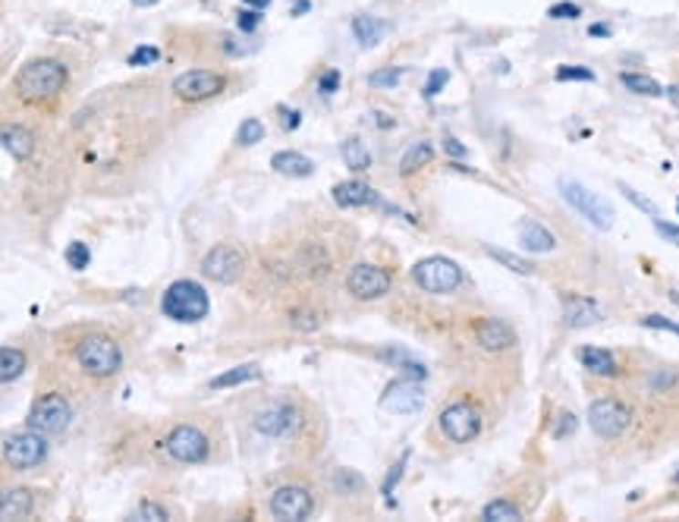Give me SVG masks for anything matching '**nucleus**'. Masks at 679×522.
Here are the masks:
<instances>
[{
  "label": "nucleus",
  "instance_id": "nucleus-59",
  "mask_svg": "<svg viewBox=\"0 0 679 522\" xmlns=\"http://www.w3.org/2000/svg\"><path fill=\"white\" fill-rule=\"evenodd\" d=\"M676 211H679V202H676Z\"/></svg>",
  "mask_w": 679,
  "mask_h": 522
},
{
  "label": "nucleus",
  "instance_id": "nucleus-44",
  "mask_svg": "<svg viewBox=\"0 0 679 522\" xmlns=\"http://www.w3.org/2000/svg\"><path fill=\"white\" fill-rule=\"evenodd\" d=\"M406 460H409V454H402L400 460H396L393 465H391V475H387V482H384V494L391 497L393 494V488H396V482L402 478V469H406Z\"/></svg>",
  "mask_w": 679,
  "mask_h": 522
},
{
  "label": "nucleus",
  "instance_id": "nucleus-48",
  "mask_svg": "<svg viewBox=\"0 0 679 522\" xmlns=\"http://www.w3.org/2000/svg\"><path fill=\"white\" fill-rule=\"evenodd\" d=\"M654 230L661 233L667 243L679 245V227H674V224H667V221H661V217H654Z\"/></svg>",
  "mask_w": 679,
  "mask_h": 522
},
{
  "label": "nucleus",
  "instance_id": "nucleus-23",
  "mask_svg": "<svg viewBox=\"0 0 679 522\" xmlns=\"http://www.w3.org/2000/svg\"><path fill=\"white\" fill-rule=\"evenodd\" d=\"M579 359H582V365L591 371V375H601V378H613L617 375V359L611 356L607 350H594V347H582L579 350Z\"/></svg>",
  "mask_w": 679,
  "mask_h": 522
},
{
  "label": "nucleus",
  "instance_id": "nucleus-20",
  "mask_svg": "<svg viewBox=\"0 0 679 522\" xmlns=\"http://www.w3.org/2000/svg\"><path fill=\"white\" fill-rule=\"evenodd\" d=\"M334 202L340 208H362V204H378V195H374L371 186L359 180H346L334 186Z\"/></svg>",
  "mask_w": 679,
  "mask_h": 522
},
{
  "label": "nucleus",
  "instance_id": "nucleus-36",
  "mask_svg": "<svg viewBox=\"0 0 679 522\" xmlns=\"http://www.w3.org/2000/svg\"><path fill=\"white\" fill-rule=\"evenodd\" d=\"M617 186H620V193L626 195V199L635 204V208H642V211H645V214H651V217H661V211H657V204H654V202H648L642 193H635V189L629 186V183H617Z\"/></svg>",
  "mask_w": 679,
  "mask_h": 522
},
{
  "label": "nucleus",
  "instance_id": "nucleus-40",
  "mask_svg": "<svg viewBox=\"0 0 679 522\" xmlns=\"http://www.w3.org/2000/svg\"><path fill=\"white\" fill-rule=\"evenodd\" d=\"M548 16H550V19H579V16H582V6L569 4V0H563V4H554V6H550Z\"/></svg>",
  "mask_w": 679,
  "mask_h": 522
},
{
  "label": "nucleus",
  "instance_id": "nucleus-31",
  "mask_svg": "<svg viewBox=\"0 0 679 522\" xmlns=\"http://www.w3.org/2000/svg\"><path fill=\"white\" fill-rule=\"evenodd\" d=\"M485 522H522V510L509 500H491V504L481 510Z\"/></svg>",
  "mask_w": 679,
  "mask_h": 522
},
{
  "label": "nucleus",
  "instance_id": "nucleus-24",
  "mask_svg": "<svg viewBox=\"0 0 679 522\" xmlns=\"http://www.w3.org/2000/svg\"><path fill=\"white\" fill-rule=\"evenodd\" d=\"M271 167L283 176H308L311 171H315V164L299 151H277L271 158Z\"/></svg>",
  "mask_w": 679,
  "mask_h": 522
},
{
  "label": "nucleus",
  "instance_id": "nucleus-29",
  "mask_svg": "<svg viewBox=\"0 0 679 522\" xmlns=\"http://www.w3.org/2000/svg\"><path fill=\"white\" fill-rule=\"evenodd\" d=\"M620 82L626 86L629 91H635V95H645V98H661L663 95V86L657 79H651L645 73H622Z\"/></svg>",
  "mask_w": 679,
  "mask_h": 522
},
{
  "label": "nucleus",
  "instance_id": "nucleus-37",
  "mask_svg": "<svg viewBox=\"0 0 679 522\" xmlns=\"http://www.w3.org/2000/svg\"><path fill=\"white\" fill-rule=\"evenodd\" d=\"M130 519H151V522H164V519H170V517H167V510H164V506L151 504V500H141V504L136 506V513H132Z\"/></svg>",
  "mask_w": 679,
  "mask_h": 522
},
{
  "label": "nucleus",
  "instance_id": "nucleus-33",
  "mask_svg": "<svg viewBox=\"0 0 679 522\" xmlns=\"http://www.w3.org/2000/svg\"><path fill=\"white\" fill-rule=\"evenodd\" d=\"M487 256H491L494 261H500V265L509 267V271H516V274H532V271H535V267L528 265L526 258L513 256V252H504V249H487Z\"/></svg>",
  "mask_w": 679,
  "mask_h": 522
},
{
  "label": "nucleus",
  "instance_id": "nucleus-4",
  "mask_svg": "<svg viewBox=\"0 0 679 522\" xmlns=\"http://www.w3.org/2000/svg\"><path fill=\"white\" fill-rule=\"evenodd\" d=\"M413 277L424 293H437V296L453 293L459 284H463V271H459V265L450 258H444V256L422 258L419 265L413 267Z\"/></svg>",
  "mask_w": 679,
  "mask_h": 522
},
{
  "label": "nucleus",
  "instance_id": "nucleus-19",
  "mask_svg": "<svg viewBox=\"0 0 679 522\" xmlns=\"http://www.w3.org/2000/svg\"><path fill=\"white\" fill-rule=\"evenodd\" d=\"M32 510H35V497H32V491H28V488L0 491V519H4V522L26 519Z\"/></svg>",
  "mask_w": 679,
  "mask_h": 522
},
{
  "label": "nucleus",
  "instance_id": "nucleus-35",
  "mask_svg": "<svg viewBox=\"0 0 679 522\" xmlns=\"http://www.w3.org/2000/svg\"><path fill=\"white\" fill-rule=\"evenodd\" d=\"M261 139H265V123L261 120H245L243 126H239V132H236V142L239 145H258Z\"/></svg>",
  "mask_w": 679,
  "mask_h": 522
},
{
  "label": "nucleus",
  "instance_id": "nucleus-42",
  "mask_svg": "<svg viewBox=\"0 0 679 522\" xmlns=\"http://www.w3.org/2000/svg\"><path fill=\"white\" fill-rule=\"evenodd\" d=\"M579 428V419L572 412H560V419H557V425H554V437L557 441H563V437H569L572 432Z\"/></svg>",
  "mask_w": 679,
  "mask_h": 522
},
{
  "label": "nucleus",
  "instance_id": "nucleus-30",
  "mask_svg": "<svg viewBox=\"0 0 679 522\" xmlns=\"http://www.w3.org/2000/svg\"><path fill=\"white\" fill-rule=\"evenodd\" d=\"M340 154H343V161H346V167L350 171H368L371 167V154H368V148L359 142V139H346L343 142V148H340Z\"/></svg>",
  "mask_w": 679,
  "mask_h": 522
},
{
  "label": "nucleus",
  "instance_id": "nucleus-6",
  "mask_svg": "<svg viewBox=\"0 0 679 522\" xmlns=\"http://www.w3.org/2000/svg\"><path fill=\"white\" fill-rule=\"evenodd\" d=\"M69 419H73V409H69L67 397H60V393H45V397H38L28 409V428L38 434H60L63 428L69 425Z\"/></svg>",
  "mask_w": 679,
  "mask_h": 522
},
{
  "label": "nucleus",
  "instance_id": "nucleus-39",
  "mask_svg": "<svg viewBox=\"0 0 679 522\" xmlns=\"http://www.w3.org/2000/svg\"><path fill=\"white\" fill-rule=\"evenodd\" d=\"M89 245L85 243H69V249H67V261H69V267L73 271H85L89 267Z\"/></svg>",
  "mask_w": 679,
  "mask_h": 522
},
{
  "label": "nucleus",
  "instance_id": "nucleus-45",
  "mask_svg": "<svg viewBox=\"0 0 679 522\" xmlns=\"http://www.w3.org/2000/svg\"><path fill=\"white\" fill-rule=\"evenodd\" d=\"M236 23H239V29H243V32H255L261 26V10H239Z\"/></svg>",
  "mask_w": 679,
  "mask_h": 522
},
{
  "label": "nucleus",
  "instance_id": "nucleus-17",
  "mask_svg": "<svg viewBox=\"0 0 679 522\" xmlns=\"http://www.w3.org/2000/svg\"><path fill=\"white\" fill-rule=\"evenodd\" d=\"M604 318V312H601V306L589 296H563V321L566 328H591V324H598Z\"/></svg>",
  "mask_w": 679,
  "mask_h": 522
},
{
  "label": "nucleus",
  "instance_id": "nucleus-53",
  "mask_svg": "<svg viewBox=\"0 0 679 522\" xmlns=\"http://www.w3.org/2000/svg\"><path fill=\"white\" fill-rule=\"evenodd\" d=\"M663 95H667L670 101H674L676 108H679V86H670V89H663Z\"/></svg>",
  "mask_w": 679,
  "mask_h": 522
},
{
  "label": "nucleus",
  "instance_id": "nucleus-14",
  "mask_svg": "<svg viewBox=\"0 0 679 522\" xmlns=\"http://www.w3.org/2000/svg\"><path fill=\"white\" fill-rule=\"evenodd\" d=\"M311 510H315V500L299 485H283L271 494V513L283 522H302L311 517Z\"/></svg>",
  "mask_w": 679,
  "mask_h": 522
},
{
  "label": "nucleus",
  "instance_id": "nucleus-16",
  "mask_svg": "<svg viewBox=\"0 0 679 522\" xmlns=\"http://www.w3.org/2000/svg\"><path fill=\"white\" fill-rule=\"evenodd\" d=\"M296 425H299V412H296V406H289V403H277V406H271V409H265V412L255 415V428L267 437H283V434L293 432Z\"/></svg>",
  "mask_w": 679,
  "mask_h": 522
},
{
  "label": "nucleus",
  "instance_id": "nucleus-52",
  "mask_svg": "<svg viewBox=\"0 0 679 522\" xmlns=\"http://www.w3.org/2000/svg\"><path fill=\"white\" fill-rule=\"evenodd\" d=\"M589 35H591V38H607V35H611V26H604V23H594L591 29H589Z\"/></svg>",
  "mask_w": 679,
  "mask_h": 522
},
{
  "label": "nucleus",
  "instance_id": "nucleus-1",
  "mask_svg": "<svg viewBox=\"0 0 679 522\" xmlns=\"http://www.w3.org/2000/svg\"><path fill=\"white\" fill-rule=\"evenodd\" d=\"M67 79H69V73L60 60H32L28 67H23V73L16 76V89L28 101H45V98L60 95Z\"/></svg>",
  "mask_w": 679,
  "mask_h": 522
},
{
  "label": "nucleus",
  "instance_id": "nucleus-15",
  "mask_svg": "<svg viewBox=\"0 0 679 522\" xmlns=\"http://www.w3.org/2000/svg\"><path fill=\"white\" fill-rule=\"evenodd\" d=\"M346 287L356 299H381L391 293V274L378 265H356L346 277Z\"/></svg>",
  "mask_w": 679,
  "mask_h": 522
},
{
  "label": "nucleus",
  "instance_id": "nucleus-41",
  "mask_svg": "<svg viewBox=\"0 0 679 522\" xmlns=\"http://www.w3.org/2000/svg\"><path fill=\"white\" fill-rule=\"evenodd\" d=\"M447 82H450V73H447V69H434V73L428 76V86H424V98L441 95V89L447 86Z\"/></svg>",
  "mask_w": 679,
  "mask_h": 522
},
{
  "label": "nucleus",
  "instance_id": "nucleus-7",
  "mask_svg": "<svg viewBox=\"0 0 679 522\" xmlns=\"http://www.w3.org/2000/svg\"><path fill=\"white\" fill-rule=\"evenodd\" d=\"M589 425L591 432L604 441H617V437L632 425V409L622 406L620 400L604 397V400H594L589 406Z\"/></svg>",
  "mask_w": 679,
  "mask_h": 522
},
{
  "label": "nucleus",
  "instance_id": "nucleus-54",
  "mask_svg": "<svg viewBox=\"0 0 679 522\" xmlns=\"http://www.w3.org/2000/svg\"><path fill=\"white\" fill-rule=\"evenodd\" d=\"M308 0H299V4H293V16H299V13H306L308 10Z\"/></svg>",
  "mask_w": 679,
  "mask_h": 522
},
{
  "label": "nucleus",
  "instance_id": "nucleus-38",
  "mask_svg": "<svg viewBox=\"0 0 679 522\" xmlns=\"http://www.w3.org/2000/svg\"><path fill=\"white\" fill-rule=\"evenodd\" d=\"M557 82H594V73L589 67H560Z\"/></svg>",
  "mask_w": 679,
  "mask_h": 522
},
{
  "label": "nucleus",
  "instance_id": "nucleus-3",
  "mask_svg": "<svg viewBox=\"0 0 679 522\" xmlns=\"http://www.w3.org/2000/svg\"><path fill=\"white\" fill-rule=\"evenodd\" d=\"M76 359H79L82 371L91 378H110L117 375V369L123 365V352L117 343L104 334H91L76 347Z\"/></svg>",
  "mask_w": 679,
  "mask_h": 522
},
{
  "label": "nucleus",
  "instance_id": "nucleus-27",
  "mask_svg": "<svg viewBox=\"0 0 679 522\" xmlns=\"http://www.w3.org/2000/svg\"><path fill=\"white\" fill-rule=\"evenodd\" d=\"M431 158H434V145H431V142H415L406 154H402L400 173H402V176H413L415 171L428 167V164H431Z\"/></svg>",
  "mask_w": 679,
  "mask_h": 522
},
{
  "label": "nucleus",
  "instance_id": "nucleus-12",
  "mask_svg": "<svg viewBox=\"0 0 679 522\" xmlns=\"http://www.w3.org/2000/svg\"><path fill=\"white\" fill-rule=\"evenodd\" d=\"M424 406V391L415 378L391 381L387 391L381 393V409L391 415H413Z\"/></svg>",
  "mask_w": 679,
  "mask_h": 522
},
{
  "label": "nucleus",
  "instance_id": "nucleus-5",
  "mask_svg": "<svg viewBox=\"0 0 679 522\" xmlns=\"http://www.w3.org/2000/svg\"><path fill=\"white\" fill-rule=\"evenodd\" d=\"M560 193H563V199L569 202L572 208H576L579 214H582L585 221L591 224V227L611 230L613 208L604 199H601L598 193H591L589 186H582V183H576V180H560Z\"/></svg>",
  "mask_w": 679,
  "mask_h": 522
},
{
  "label": "nucleus",
  "instance_id": "nucleus-46",
  "mask_svg": "<svg viewBox=\"0 0 679 522\" xmlns=\"http://www.w3.org/2000/svg\"><path fill=\"white\" fill-rule=\"evenodd\" d=\"M161 54L158 47H136V51L130 54V67H141V63H154Z\"/></svg>",
  "mask_w": 679,
  "mask_h": 522
},
{
  "label": "nucleus",
  "instance_id": "nucleus-2",
  "mask_svg": "<svg viewBox=\"0 0 679 522\" xmlns=\"http://www.w3.org/2000/svg\"><path fill=\"white\" fill-rule=\"evenodd\" d=\"M161 308H164L167 318H173L180 324H195L208 315L211 302L202 284H195V280H176V284H170L164 290Z\"/></svg>",
  "mask_w": 679,
  "mask_h": 522
},
{
  "label": "nucleus",
  "instance_id": "nucleus-25",
  "mask_svg": "<svg viewBox=\"0 0 679 522\" xmlns=\"http://www.w3.org/2000/svg\"><path fill=\"white\" fill-rule=\"evenodd\" d=\"M387 29H391V26L381 23V19H374V16H356V19H352V35H356V41L362 47H374L387 35Z\"/></svg>",
  "mask_w": 679,
  "mask_h": 522
},
{
  "label": "nucleus",
  "instance_id": "nucleus-18",
  "mask_svg": "<svg viewBox=\"0 0 679 522\" xmlns=\"http://www.w3.org/2000/svg\"><path fill=\"white\" fill-rule=\"evenodd\" d=\"M475 337H478L481 350H487V352H500V350L513 347V340H516L513 330H509L507 324L497 321V318L481 321L478 328H475Z\"/></svg>",
  "mask_w": 679,
  "mask_h": 522
},
{
  "label": "nucleus",
  "instance_id": "nucleus-57",
  "mask_svg": "<svg viewBox=\"0 0 679 522\" xmlns=\"http://www.w3.org/2000/svg\"><path fill=\"white\" fill-rule=\"evenodd\" d=\"M670 299H674L676 306H679V290H674V293H670Z\"/></svg>",
  "mask_w": 679,
  "mask_h": 522
},
{
  "label": "nucleus",
  "instance_id": "nucleus-34",
  "mask_svg": "<svg viewBox=\"0 0 679 522\" xmlns=\"http://www.w3.org/2000/svg\"><path fill=\"white\" fill-rule=\"evenodd\" d=\"M402 76H406V69L402 67H387V69H378V73L368 76V82H371L374 89H396Z\"/></svg>",
  "mask_w": 679,
  "mask_h": 522
},
{
  "label": "nucleus",
  "instance_id": "nucleus-58",
  "mask_svg": "<svg viewBox=\"0 0 679 522\" xmlns=\"http://www.w3.org/2000/svg\"><path fill=\"white\" fill-rule=\"evenodd\" d=\"M674 482H676V485H679V472H676V475H674Z\"/></svg>",
  "mask_w": 679,
  "mask_h": 522
},
{
  "label": "nucleus",
  "instance_id": "nucleus-49",
  "mask_svg": "<svg viewBox=\"0 0 679 522\" xmlns=\"http://www.w3.org/2000/svg\"><path fill=\"white\" fill-rule=\"evenodd\" d=\"M674 381H676V375H670V371L667 375H654L651 378V391H663V387H670Z\"/></svg>",
  "mask_w": 679,
  "mask_h": 522
},
{
  "label": "nucleus",
  "instance_id": "nucleus-51",
  "mask_svg": "<svg viewBox=\"0 0 679 522\" xmlns=\"http://www.w3.org/2000/svg\"><path fill=\"white\" fill-rule=\"evenodd\" d=\"M283 117H287V120H283V123H287V130H296V126L302 123V114H299V110H283Z\"/></svg>",
  "mask_w": 679,
  "mask_h": 522
},
{
  "label": "nucleus",
  "instance_id": "nucleus-21",
  "mask_svg": "<svg viewBox=\"0 0 679 522\" xmlns=\"http://www.w3.org/2000/svg\"><path fill=\"white\" fill-rule=\"evenodd\" d=\"M0 145H4L16 161H26V158H32V151H35V136L26 126H4V130H0Z\"/></svg>",
  "mask_w": 679,
  "mask_h": 522
},
{
  "label": "nucleus",
  "instance_id": "nucleus-11",
  "mask_svg": "<svg viewBox=\"0 0 679 522\" xmlns=\"http://www.w3.org/2000/svg\"><path fill=\"white\" fill-rule=\"evenodd\" d=\"M441 432L450 437L453 444H469L475 441L481 432V415L472 403H450L441 412Z\"/></svg>",
  "mask_w": 679,
  "mask_h": 522
},
{
  "label": "nucleus",
  "instance_id": "nucleus-10",
  "mask_svg": "<svg viewBox=\"0 0 679 522\" xmlns=\"http://www.w3.org/2000/svg\"><path fill=\"white\" fill-rule=\"evenodd\" d=\"M243 271H245V258L233 245H214L202 261V274L208 280H214V284H236L243 277Z\"/></svg>",
  "mask_w": 679,
  "mask_h": 522
},
{
  "label": "nucleus",
  "instance_id": "nucleus-32",
  "mask_svg": "<svg viewBox=\"0 0 679 522\" xmlns=\"http://www.w3.org/2000/svg\"><path fill=\"white\" fill-rule=\"evenodd\" d=\"M381 359H387V362H393V365H400L402 371H406V378H415V381H424V375H428V369H424L422 362H415V359H409V356H402V352H396V350H387V352H381Z\"/></svg>",
  "mask_w": 679,
  "mask_h": 522
},
{
  "label": "nucleus",
  "instance_id": "nucleus-55",
  "mask_svg": "<svg viewBox=\"0 0 679 522\" xmlns=\"http://www.w3.org/2000/svg\"><path fill=\"white\" fill-rule=\"evenodd\" d=\"M245 4H252V6H255V10H265V6H267V4H271V0H245Z\"/></svg>",
  "mask_w": 679,
  "mask_h": 522
},
{
  "label": "nucleus",
  "instance_id": "nucleus-13",
  "mask_svg": "<svg viewBox=\"0 0 679 522\" xmlns=\"http://www.w3.org/2000/svg\"><path fill=\"white\" fill-rule=\"evenodd\" d=\"M164 447L180 463H204V456H208V437L195 425H180L170 432Z\"/></svg>",
  "mask_w": 679,
  "mask_h": 522
},
{
  "label": "nucleus",
  "instance_id": "nucleus-47",
  "mask_svg": "<svg viewBox=\"0 0 679 522\" xmlns=\"http://www.w3.org/2000/svg\"><path fill=\"white\" fill-rule=\"evenodd\" d=\"M337 89H340V73L337 69H328V73L321 76V82H318V91H321V95H334Z\"/></svg>",
  "mask_w": 679,
  "mask_h": 522
},
{
  "label": "nucleus",
  "instance_id": "nucleus-56",
  "mask_svg": "<svg viewBox=\"0 0 679 522\" xmlns=\"http://www.w3.org/2000/svg\"><path fill=\"white\" fill-rule=\"evenodd\" d=\"M136 6H151V4H158V0H132Z\"/></svg>",
  "mask_w": 679,
  "mask_h": 522
},
{
  "label": "nucleus",
  "instance_id": "nucleus-26",
  "mask_svg": "<svg viewBox=\"0 0 679 522\" xmlns=\"http://www.w3.org/2000/svg\"><path fill=\"white\" fill-rule=\"evenodd\" d=\"M26 371V352L16 347H0V384H10Z\"/></svg>",
  "mask_w": 679,
  "mask_h": 522
},
{
  "label": "nucleus",
  "instance_id": "nucleus-50",
  "mask_svg": "<svg viewBox=\"0 0 679 522\" xmlns=\"http://www.w3.org/2000/svg\"><path fill=\"white\" fill-rule=\"evenodd\" d=\"M444 148H447L453 158H465V145L456 142V139H447V142H444Z\"/></svg>",
  "mask_w": 679,
  "mask_h": 522
},
{
  "label": "nucleus",
  "instance_id": "nucleus-9",
  "mask_svg": "<svg viewBox=\"0 0 679 522\" xmlns=\"http://www.w3.org/2000/svg\"><path fill=\"white\" fill-rule=\"evenodd\" d=\"M224 89H226V76L211 73V69H189V73L173 79V91L183 101H208V98L221 95Z\"/></svg>",
  "mask_w": 679,
  "mask_h": 522
},
{
  "label": "nucleus",
  "instance_id": "nucleus-43",
  "mask_svg": "<svg viewBox=\"0 0 679 522\" xmlns=\"http://www.w3.org/2000/svg\"><path fill=\"white\" fill-rule=\"evenodd\" d=\"M642 324H645V328H651V330H667V334H676L679 337V324L670 321V318H663V315H645V318H642Z\"/></svg>",
  "mask_w": 679,
  "mask_h": 522
},
{
  "label": "nucleus",
  "instance_id": "nucleus-28",
  "mask_svg": "<svg viewBox=\"0 0 679 522\" xmlns=\"http://www.w3.org/2000/svg\"><path fill=\"white\" fill-rule=\"evenodd\" d=\"M258 378H261V369L255 362H249V365H239V369H230V371H224V375H217L211 381V387H214V391H224V387L249 384V381H258Z\"/></svg>",
  "mask_w": 679,
  "mask_h": 522
},
{
  "label": "nucleus",
  "instance_id": "nucleus-8",
  "mask_svg": "<svg viewBox=\"0 0 679 522\" xmlns=\"http://www.w3.org/2000/svg\"><path fill=\"white\" fill-rule=\"evenodd\" d=\"M45 456H47L45 434L32 432V428L6 437V444H4V460L10 469H32V465L45 463Z\"/></svg>",
  "mask_w": 679,
  "mask_h": 522
},
{
  "label": "nucleus",
  "instance_id": "nucleus-22",
  "mask_svg": "<svg viewBox=\"0 0 679 522\" xmlns=\"http://www.w3.org/2000/svg\"><path fill=\"white\" fill-rule=\"evenodd\" d=\"M519 243H522V249H528V252H554L557 239H554V233L544 230L541 224L522 221L519 224Z\"/></svg>",
  "mask_w": 679,
  "mask_h": 522
}]
</instances>
